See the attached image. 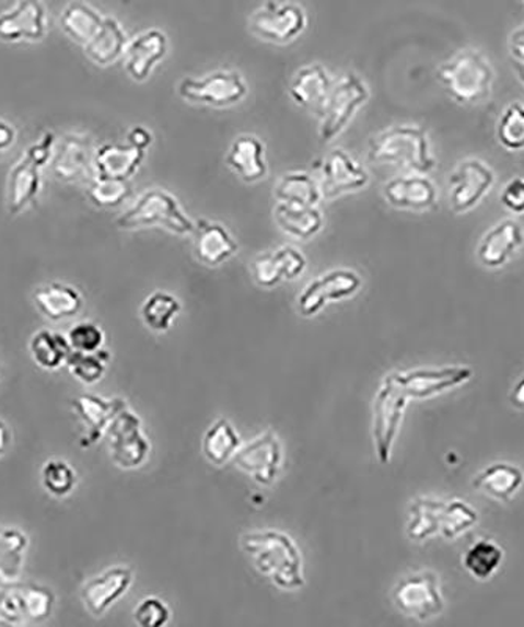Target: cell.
I'll return each mask as SVG.
<instances>
[{"instance_id":"6da1fadb","label":"cell","mask_w":524,"mask_h":627,"mask_svg":"<svg viewBox=\"0 0 524 627\" xmlns=\"http://www.w3.org/2000/svg\"><path fill=\"white\" fill-rule=\"evenodd\" d=\"M368 159L375 165L397 166L417 175H428L436 166L428 132L410 125L393 126L372 137Z\"/></svg>"},{"instance_id":"680465c9","label":"cell","mask_w":524,"mask_h":627,"mask_svg":"<svg viewBox=\"0 0 524 627\" xmlns=\"http://www.w3.org/2000/svg\"><path fill=\"white\" fill-rule=\"evenodd\" d=\"M7 585H0V600H2V594H3V590H5ZM0 626H2V623H0Z\"/></svg>"},{"instance_id":"9f6ffc18","label":"cell","mask_w":524,"mask_h":627,"mask_svg":"<svg viewBox=\"0 0 524 627\" xmlns=\"http://www.w3.org/2000/svg\"><path fill=\"white\" fill-rule=\"evenodd\" d=\"M10 444H12V431H10L9 426L0 419V456L9 451Z\"/></svg>"},{"instance_id":"2e32d148","label":"cell","mask_w":524,"mask_h":627,"mask_svg":"<svg viewBox=\"0 0 524 627\" xmlns=\"http://www.w3.org/2000/svg\"><path fill=\"white\" fill-rule=\"evenodd\" d=\"M370 184L366 170L345 150L328 152L321 165L322 198L334 199L363 190Z\"/></svg>"},{"instance_id":"d4e9b609","label":"cell","mask_w":524,"mask_h":627,"mask_svg":"<svg viewBox=\"0 0 524 627\" xmlns=\"http://www.w3.org/2000/svg\"><path fill=\"white\" fill-rule=\"evenodd\" d=\"M42 169L21 158L10 169L7 177V209L10 216H20L35 205L42 194Z\"/></svg>"},{"instance_id":"4dcf8cb0","label":"cell","mask_w":524,"mask_h":627,"mask_svg":"<svg viewBox=\"0 0 524 627\" xmlns=\"http://www.w3.org/2000/svg\"><path fill=\"white\" fill-rule=\"evenodd\" d=\"M128 43L123 25L115 18L106 16L100 32L93 36L89 45L84 46V53L86 59L97 67H108L125 56Z\"/></svg>"},{"instance_id":"836d02e7","label":"cell","mask_w":524,"mask_h":627,"mask_svg":"<svg viewBox=\"0 0 524 627\" xmlns=\"http://www.w3.org/2000/svg\"><path fill=\"white\" fill-rule=\"evenodd\" d=\"M28 536L16 527H0V585H16L24 571Z\"/></svg>"},{"instance_id":"d590c367","label":"cell","mask_w":524,"mask_h":627,"mask_svg":"<svg viewBox=\"0 0 524 627\" xmlns=\"http://www.w3.org/2000/svg\"><path fill=\"white\" fill-rule=\"evenodd\" d=\"M278 202L294 206H317L322 199L319 184L308 173H288L273 188Z\"/></svg>"},{"instance_id":"681fc988","label":"cell","mask_w":524,"mask_h":627,"mask_svg":"<svg viewBox=\"0 0 524 627\" xmlns=\"http://www.w3.org/2000/svg\"><path fill=\"white\" fill-rule=\"evenodd\" d=\"M57 147V137L54 132H45V136L42 137L36 143L31 144L28 150L24 152V158L27 161L34 163V165L38 166V169H46V166L50 165L54 159V152H56Z\"/></svg>"},{"instance_id":"7dc6e473","label":"cell","mask_w":524,"mask_h":627,"mask_svg":"<svg viewBox=\"0 0 524 627\" xmlns=\"http://www.w3.org/2000/svg\"><path fill=\"white\" fill-rule=\"evenodd\" d=\"M67 337L72 350L85 353L101 350L104 344V332L93 322H81L72 326Z\"/></svg>"},{"instance_id":"5bb4252c","label":"cell","mask_w":524,"mask_h":627,"mask_svg":"<svg viewBox=\"0 0 524 627\" xmlns=\"http://www.w3.org/2000/svg\"><path fill=\"white\" fill-rule=\"evenodd\" d=\"M49 31V13L43 0H16L0 13V39L5 43L43 42Z\"/></svg>"},{"instance_id":"ac0fdd59","label":"cell","mask_w":524,"mask_h":627,"mask_svg":"<svg viewBox=\"0 0 524 627\" xmlns=\"http://www.w3.org/2000/svg\"><path fill=\"white\" fill-rule=\"evenodd\" d=\"M234 462L259 484L270 485L280 471V441L272 431H266L244 448H238V451L234 453Z\"/></svg>"},{"instance_id":"277c9868","label":"cell","mask_w":524,"mask_h":627,"mask_svg":"<svg viewBox=\"0 0 524 627\" xmlns=\"http://www.w3.org/2000/svg\"><path fill=\"white\" fill-rule=\"evenodd\" d=\"M115 223L123 231L164 228L170 233L184 235L195 230L194 220L181 208L178 199L161 188H151L140 195L136 205L123 212Z\"/></svg>"},{"instance_id":"cb8c5ba5","label":"cell","mask_w":524,"mask_h":627,"mask_svg":"<svg viewBox=\"0 0 524 627\" xmlns=\"http://www.w3.org/2000/svg\"><path fill=\"white\" fill-rule=\"evenodd\" d=\"M191 234L195 256L206 266H222L237 253L236 239L219 221L198 220Z\"/></svg>"},{"instance_id":"db71d44e","label":"cell","mask_w":524,"mask_h":627,"mask_svg":"<svg viewBox=\"0 0 524 627\" xmlns=\"http://www.w3.org/2000/svg\"><path fill=\"white\" fill-rule=\"evenodd\" d=\"M509 50H511V56L515 61L524 63V25L512 32L511 38H509Z\"/></svg>"},{"instance_id":"ffe728a7","label":"cell","mask_w":524,"mask_h":627,"mask_svg":"<svg viewBox=\"0 0 524 627\" xmlns=\"http://www.w3.org/2000/svg\"><path fill=\"white\" fill-rule=\"evenodd\" d=\"M71 405L74 415L78 416L82 427H84V433L81 437V448L84 449L96 444L104 437V433H107L108 426L115 416L123 408L128 407L123 398L106 400V398L93 394L79 395L71 402Z\"/></svg>"},{"instance_id":"7c38bea8","label":"cell","mask_w":524,"mask_h":627,"mask_svg":"<svg viewBox=\"0 0 524 627\" xmlns=\"http://www.w3.org/2000/svg\"><path fill=\"white\" fill-rule=\"evenodd\" d=\"M112 460L123 469L142 466L150 453V442L144 437L139 416L125 407L115 416L107 429Z\"/></svg>"},{"instance_id":"9c48e42d","label":"cell","mask_w":524,"mask_h":627,"mask_svg":"<svg viewBox=\"0 0 524 627\" xmlns=\"http://www.w3.org/2000/svg\"><path fill=\"white\" fill-rule=\"evenodd\" d=\"M95 143L89 133L68 132L57 140L50 170L63 184L92 183L95 173Z\"/></svg>"},{"instance_id":"8d00e7d4","label":"cell","mask_w":524,"mask_h":627,"mask_svg":"<svg viewBox=\"0 0 524 627\" xmlns=\"http://www.w3.org/2000/svg\"><path fill=\"white\" fill-rule=\"evenodd\" d=\"M444 502L441 500L418 498L410 506L408 513L407 535L414 542H424L440 532L441 511Z\"/></svg>"},{"instance_id":"bcb514c9","label":"cell","mask_w":524,"mask_h":627,"mask_svg":"<svg viewBox=\"0 0 524 627\" xmlns=\"http://www.w3.org/2000/svg\"><path fill=\"white\" fill-rule=\"evenodd\" d=\"M21 597H23V607L25 619L31 622H45L53 614L56 596L53 590L42 585L20 587Z\"/></svg>"},{"instance_id":"f6af8a7d","label":"cell","mask_w":524,"mask_h":627,"mask_svg":"<svg viewBox=\"0 0 524 627\" xmlns=\"http://www.w3.org/2000/svg\"><path fill=\"white\" fill-rule=\"evenodd\" d=\"M42 484L54 498H65L75 487V471L63 460H49L42 469Z\"/></svg>"},{"instance_id":"816d5d0a","label":"cell","mask_w":524,"mask_h":627,"mask_svg":"<svg viewBox=\"0 0 524 627\" xmlns=\"http://www.w3.org/2000/svg\"><path fill=\"white\" fill-rule=\"evenodd\" d=\"M153 132L143 128V126H136L129 130L128 143L133 148H139V150L147 151L148 148L153 144Z\"/></svg>"},{"instance_id":"9a60e30c","label":"cell","mask_w":524,"mask_h":627,"mask_svg":"<svg viewBox=\"0 0 524 627\" xmlns=\"http://www.w3.org/2000/svg\"><path fill=\"white\" fill-rule=\"evenodd\" d=\"M361 278L353 270L338 268L311 281L299 295V313L303 317H313L330 302L349 299L360 291Z\"/></svg>"},{"instance_id":"74e56055","label":"cell","mask_w":524,"mask_h":627,"mask_svg":"<svg viewBox=\"0 0 524 627\" xmlns=\"http://www.w3.org/2000/svg\"><path fill=\"white\" fill-rule=\"evenodd\" d=\"M502 560H504V550L490 539H479L475 545L469 546L465 556L462 557L466 571L477 581L490 579L501 568Z\"/></svg>"},{"instance_id":"b9f144b4","label":"cell","mask_w":524,"mask_h":627,"mask_svg":"<svg viewBox=\"0 0 524 627\" xmlns=\"http://www.w3.org/2000/svg\"><path fill=\"white\" fill-rule=\"evenodd\" d=\"M110 361V353L106 350L93 351V353H85V351L71 350L68 355L67 365L68 371L75 380L84 384H95L103 379L106 373L107 362Z\"/></svg>"},{"instance_id":"f546056e","label":"cell","mask_w":524,"mask_h":627,"mask_svg":"<svg viewBox=\"0 0 524 627\" xmlns=\"http://www.w3.org/2000/svg\"><path fill=\"white\" fill-rule=\"evenodd\" d=\"M524 485V473L511 463H493L477 474L473 487L490 498L509 502Z\"/></svg>"},{"instance_id":"8992f818","label":"cell","mask_w":524,"mask_h":627,"mask_svg":"<svg viewBox=\"0 0 524 627\" xmlns=\"http://www.w3.org/2000/svg\"><path fill=\"white\" fill-rule=\"evenodd\" d=\"M308 16L292 0H266L248 18V28L256 38L272 45H289L305 32Z\"/></svg>"},{"instance_id":"30bf717a","label":"cell","mask_w":524,"mask_h":627,"mask_svg":"<svg viewBox=\"0 0 524 627\" xmlns=\"http://www.w3.org/2000/svg\"><path fill=\"white\" fill-rule=\"evenodd\" d=\"M493 169L480 159L468 158L450 177V206L454 213H468L482 202L494 186Z\"/></svg>"},{"instance_id":"5b68a950","label":"cell","mask_w":524,"mask_h":627,"mask_svg":"<svg viewBox=\"0 0 524 627\" xmlns=\"http://www.w3.org/2000/svg\"><path fill=\"white\" fill-rule=\"evenodd\" d=\"M371 92L366 82L356 72L342 76L335 83L324 108L319 114V139L322 143H330L342 130L350 125L357 112L370 100Z\"/></svg>"},{"instance_id":"d6986e66","label":"cell","mask_w":524,"mask_h":627,"mask_svg":"<svg viewBox=\"0 0 524 627\" xmlns=\"http://www.w3.org/2000/svg\"><path fill=\"white\" fill-rule=\"evenodd\" d=\"M383 197L394 209L424 212L435 208L439 190L428 176L408 173L388 181L383 187Z\"/></svg>"},{"instance_id":"f35d334b","label":"cell","mask_w":524,"mask_h":627,"mask_svg":"<svg viewBox=\"0 0 524 627\" xmlns=\"http://www.w3.org/2000/svg\"><path fill=\"white\" fill-rule=\"evenodd\" d=\"M241 448V440L230 420L217 419L211 429L206 431L203 452L209 462L217 466L225 465L231 456Z\"/></svg>"},{"instance_id":"f1b7e54d","label":"cell","mask_w":524,"mask_h":627,"mask_svg":"<svg viewBox=\"0 0 524 627\" xmlns=\"http://www.w3.org/2000/svg\"><path fill=\"white\" fill-rule=\"evenodd\" d=\"M144 161V151L131 144L106 143L96 148L95 173L100 177L129 181Z\"/></svg>"},{"instance_id":"f907efd6","label":"cell","mask_w":524,"mask_h":627,"mask_svg":"<svg viewBox=\"0 0 524 627\" xmlns=\"http://www.w3.org/2000/svg\"><path fill=\"white\" fill-rule=\"evenodd\" d=\"M501 205L515 216L524 213V177H513L501 191Z\"/></svg>"},{"instance_id":"ba28073f","label":"cell","mask_w":524,"mask_h":627,"mask_svg":"<svg viewBox=\"0 0 524 627\" xmlns=\"http://www.w3.org/2000/svg\"><path fill=\"white\" fill-rule=\"evenodd\" d=\"M407 405V394L400 390L393 373H389L383 380L374 404L375 451L382 465H388L392 460L394 441L399 433Z\"/></svg>"},{"instance_id":"44dd1931","label":"cell","mask_w":524,"mask_h":627,"mask_svg":"<svg viewBox=\"0 0 524 627\" xmlns=\"http://www.w3.org/2000/svg\"><path fill=\"white\" fill-rule=\"evenodd\" d=\"M168 53V38L159 28H148L140 32L128 43L125 50V67L129 78L136 82H144L150 78L154 68L165 59Z\"/></svg>"},{"instance_id":"d6a6232c","label":"cell","mask_w":524,"mask_h":627,"mask_svg":"<svg viewBox=\"0 0 524 627\" xmlns=\"http://www.w3.org/2000/svg\"><path fill=\"white\" fill-rule=\"evenodd\" d=\"M104 18L84 0H71L60 14V27L71 42L86 46L100 32Z\"/></svg>"},{"instance_id":"e575fe53","label":"cell","mask_w":524,"mask_h":627,"mask_svg":"<svg viewBox=\"0 0 524 627\" xmlns=\"http://www.w3.org/2000/svg\"><path fill=\"white\" fill-rule=\"evenodd\" d=\"M32 360L45 371H57L67 362L71 346L68 337L49 329H39L31 339Z\"/></svg>"},{"instance_id":"3957f363","label":"cell","mask_w":524,"mask_h":627,"mask_svg":"<svg viewBox=\"0 0 524 627\" xmlns=\"http://www.w3.org/2000/svg\"><path fill=\"white\" fill-rule=\"evenodd\" d=\"M439 81L458 104H479L490 97L494 70L490 60L476 49H465L439 68Z\"/></svg>"},{"instance_id":"52a82bcc","label":"cell","mask_w":524,"mask_h":627,"mask_svg":"<svg viewBox=\"0 0 524 627\" xmlns=\"http://www.w3.org/2000/svg\"><path fill=\"white\" fill-rule=\"evenodd\" d=\"M178 93L187 103L226 108L244 101L248 86L241 72L216 70L201 78H184Z\"/></svg>"},{"instance_id":"7a4b0ae2","label":"cell","mask_w":524,"mask_h":627,"mask_svg":"<svg viewBox=\"0 0 524 627\" xmlns=\"http://www.w3.org/2000/svg\"><path fill=\"white\" fill-rule=\"evenodd\" d=\"M242 549L251 556L261 574L283 590H298L305 585L302 557L298 546L281 532H251L242 536Z\"/></svg>"},{"instance_id":"4316f807","label":"cell","mask_w":524,"mask_h":627,"mask_svg":"<svg viewBox=\"0 0 524 627\" xmlns=\"http://www.w3.org/2000/svg\"><path fill=\"white\" fill-rule=\"evenodd\" d=\"M335 82L328 71L319 63L300 68L289 85V94L300 107L308 108L319 115Z\"/></svg>"},{"instance_id":"603a6c76","label":"cell","mask_w":524,"mask_h":627,"mask_svg":"<svg viewBox=\"0 0 524 627\" xmlns=\"http://www.w3.org/2000/svg\"><path fill=\"white\" fill-rule=\"evenodd\" d=\"M133 579L132 569L114 567L90 579L82 587L81 597L86 611L93 616H103L119 597L125 596Z\"/></svg>"},{"instance_id":"1f68e13d","label":"cell","mask_w":524,"mask_h":627,"mask_svg":"<svg viewBox=\"0 0 524 627\" xmlns=\"http://www.w3.org/2000/svg\"><path fill=\"white\" fill-rule=\"evenodd\" d=\"M275 221L283 233L299 241H310L324 228V216L317 206H294L278 202Z\"/></svg>"},{"instance_id":"91938a15","label":"cell","mask_w":524,"mask_h":627,"mask_svg":"<svg viewBox=\"0 0 524 627\" xmlns=\"http://www.w3.org/2000/svg\"><path fill=\"white\" fill-rule=\"evenodd\" d=\"M523 2H524V0H523Z\"/></svg>"},{"instance_id":"11a10c76","label":"cell","mask_w":524,"mask_h":627,"mask_svg":"<svg viewBox=\"0 0 524 627\" xmlns=\"http://www.w3.org/2000/svg\"><path fill=\"white\" fill-rule=\"evenodd\" d=\"M509 400H511L513 407L524 411V375L519 380V382H516L515 386L512 387Z\"/></svg>"},{"instance_id":"f5cc1de1","label":"cell","mask_w":524,"mask_h":627,"mask_svg":"<svg viewBox=\"0 0 524 627\" xmlns=\"http://www.w3.org/2000/svg\"><path fill=\"white\" fill-rule=\"evenodd\" d=\"M18 132L13 125L0 118V154L9 151L16 143Z\"/></svg>"},{"instance_id":"6f0895ef","label":"cell","mask_w":524,"mask_h":627,"mask_svg":"<svg viewBox=\"0 0 524 627\" xmlns=\"http://www.w3.org/2000/svg\"><path fill=\"white\" fill-rule=\"evenodd\" d=\"M515 70L516 74H519L520 81L524 83V63H520V61H515Z\"/></svg>"},{"instance_id":"8fae6325","label":"cell","mask_w":524,"mask_h":627,"mask_svg":"<svg viewBox=\"0 0 524 627\" xmlns=\"http://www.w3.org/2000/svg\"><path fill=\"white\" fill-rule=\"evenodd\" d=\"M393 600L403 614L419 622L435 618L444 608L439 578L430 571L403 579L394 589Z\"/></svg>"},{"instance_id":"4fadbf2b","label":"cell","mask_w":524,"mask_h":627,"mask_svg":"<svg viewBox=\"0 0 524 627\" xmlns=\"http://www.w3.org/2000/svg\"><path fill=\"white\" fill-rule=\"evenodd\" d=\"M475 372L468 365H450L440 369H415L408 372H394L393 376L408 398L424 400L464 386Z\"/></svg>"},{"instance_id":"60d3db41","label":"cell","mask_w":524,"mask_h":627,"mask_svg":"<svg viewBox=\"0 0 524 627\" xmlns=\"http://www.w3.org/2000/svg\"><path fill=\"white\" fill-rule=\"evenodd\" d=\"M479 513L465 500L454 499L444 502L441 511L440 534L446 539H455L475 527Z\"/></svg>"},{"instance_id":"7bdbcfd3","label":"cell","mask_w":524,"mask_h":627,"mask_svg":"<svg viewBox=\"0 0 524 627\" xmlns=\"http://www.w3.org/2000/svg\"><path fill=\"white\" fill-rule=\"evenodd\" d=\"M89 184V190H86L89 199L93 206L100 209L119 208L132 195V187L128 181L96 176Z\"/></svg>"},{"instance_id":"7402d4cb","label":"cell","mask_w":524,"mask_h":627,"mask_svg":"<svg viewBox=\"0 0 524 627\" xmlns=\"http://www.w3.org/2000/svg\"><path fill=\"white\" fill-rule=\"evenodd\" d=\"M306 257L294 246H280L273 252L256 256L252 263V275L261 288H275L281 281L298 279L305 271Z\"/></svg>"},{"instance_id":"ee69618b","label":"cell","mask_w":524,"mask_h":627,"mask_svg":"<svg viewBox=\"0 0 524 627\" xmlns=\"http://www.w3.org/2000/svg\"><path fill=\"white\" fill-rule=\"evenodd\" d=\"M497 139L504 150H524V104L511 103L504 108L498 119Z\"/></svg>"},{"instance_id":"ab89813d","label":"cell","mask_w":524,"mask_h":627,"mask_svg":"<svg viewBox=\"0 0 524 627\" xmlns=\"http://www.w3.org/2000/svg\"><path fill=\"white\" fill-rule=\"evenodd\" d=\"M181 303L167 292H154L144 300L142 318L144 325L153 332H167L173 318L179 314Z\"/></svg>"},{"instance_id":"484cf974","label":"cell","mask_w":524,"mask_h":627,"mask_svg":"<svg viewBox=\"0 0 524 627\" xmlns=\"http://www.w3.org/2000/svg\"><path fill=\"white\" fill-rule=\"evenodd\" d=\"M226 165L236 173L238 179L247 184H256L266 179L269 166L266 161V147L258 137H237L226 152Z\"/></svg>"},{"instance_id":"c3c4849f","label":"cell","mask_w":524,"mask_h":627,"mask_svg":"<svg viewBox=\"0 0 524 627\" xmlns=\"http://www.w3.org/2000/svg\"><path fill=\"white\" fill-rule=\"evenodd\" d=\"M133 619L142 627L164 626L170 619V608L159 597H144L142 603L133 608Z\"/></svg>"},{"instance_id":"e0dca14e","label":"cell","mask_w":524,"mask_h":627,"mask_svg":"<svg viewBox=\"0 0 524 627\" xmlns=\"http://www.w3.org/2000/svg\"><path fill=\"white\" fill-rule=\"evenodd\" d=\"M524 230L519 221L505 219L491 227L477 246V259L490 270L504 267L523 248Z\"/></svg>"},{"instance_id":"83f0119b","label":"cell","mask_w":524,"mask_h":627,"mask_svg":"<svg viewBox=\"0 0 524 627\" xmlns=\"http://www.w3.org/2000/svg\"><path fill=\"white\" fill-rule=\"evenodd\" d=\"M34 302L43 317L60 322L81 313L84 297L72 286L56 281L39 286L34 293Z\"/></svg>"}]
</instances>
